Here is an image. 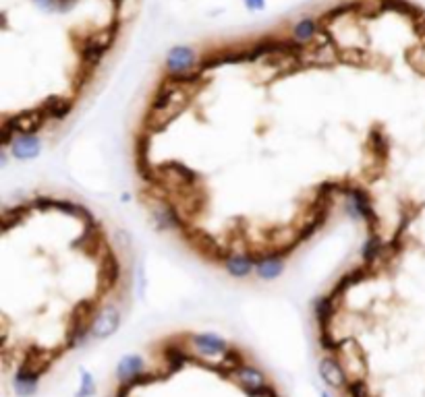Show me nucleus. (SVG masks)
I'll return each mask as SVG.
<instances>
[{
	"instance_id": "f257e3e1",
	"label": "nucleus",
	"mask_w": 425,
	"mask_h": 397,
	"mask_svg": "<svg viewBox=\"0 0 425 397\" xmlns=\"http://www.w3.org/2000/svg\"><path fill=\"white\" fill-rule=\"evenodd\" d=\"M235 378H237V383L249 393V395H253V397H257V395H266V391L270 389V385H268V381H266V376L262 374V370H257L255 366H251V364H239L233 372H231Z\"/></svg>"
},
{
	"instance_id": "f03ea898",
	"label": "nucleus",
	"mask_w": 425,
	"mask_h": 397,
	"mask_svg": "<svg viewBox=\"0 0 425 397\" xmlns=\"http://www.w3.org/2000/svg\"><path fill=\"white\" fill-rule=\"evenodd\" d=\"M121 311L113 304L108 306H104L93 319H91V337H97V339H106V337H111L119 325H121Z\"/></svg>"
},
{
	"instance_id": "7ed1b4c3",
	"label": "nucleus",
	"mask_w": 425,
	"mask_h": 397,
	"mask_svg": "<svg viewBox=\"0 0 425 397\" xmlns=\"http://www.w3.org/2000/svg\"><path fill=\"white\" fill-rule=\"evenodd\" d=\"M195 52L189 46H176L168 52L166 58V71L172 79H185L195 64Z\"/></svg>"
},
{
	"instance_id": "20e7f679",
	"label": "nucleus",
	"mask_w": 425,
	"mask_h": 397,
	"mask_svg": "<svg viewBox=\"0 0 425 397\" xmlns=\"http://www.w3.org/2000/svg\"><path fill=\"white\" fill-rule=\"evenodd\" d=\"M143 370H146L143 358L137 354H129V356L121 358V362L117 366V376H119L121 385L133 387L137 383H146L143 378H148V374H143Z\"/></svg>"
},
{
	"instance_id": "39448f33",
	"label": "nucleus",
	"mask_w": 425,
	"mask_h": 397,
	"mask_svg": "<svg viewBox=\"0 0 425 397\" xmlns=\"http://www.w3.org/2000/svg\"><path fill=\"white\" fill-rule=\"evenodd\" d=\"M191 348L203 358H220V356H227L231 352L229 344L214 333L191 335Z\"/></svg>"
},
{
	"instance_id": "423d86ee",
	"label": "nucleus",
	"mask_w": 425,
	"mask_h": 397,
	"mask_svg": "<svg viewBox=\"0 0 425 397\" xmlns=\"http://www.w3.org/2000/svg\"><path fill=\"white\" fill-rule=\"evenodd\" d=\"M320 376L326 383V387L330 389H345L349 385L347 381V372L341 366V362L334 356H326L320 362Z\"/></svg>"
},
{
	"instance_id": "0eeeda50",
	"label": "nucleus",
	"mask_w": 425,
	"mask_h": 397,
	"mask_svg": "<svg viewBox=\"0 0 425 397\" xmlns=\"http://www.w3.org/2000/svg\"><path fill=\"white\" fill-rule=\"evenodd\" d=\"M113 40H115L113 34H97V36L87 38L83 42V60L87 64H97L102 56L113 46Z\"/></svg>"
},
{
	"instance_id": "6e6552de",
	"label": "nucleus",
	"mask_w": 425,
	"mask_h": 397,
	"mask_svg": "<svg viewBox=\"0 0 425 397\" xmlns=\"http://www.w3.org/2000/svg\"><path fill=\"white\" fill-rule=\"evenodd\" d=\"M40 374L42 370L34 368L32 364H21L19 370L15 372V381H13V387L17 391V395L21 397H30L38 391V383H40Z\"/></svg>"
},
{
	"instance_id": "1a4fd4ad",
	"label": "nucleus",
	"mask_w": 425,
	"mask_h": 397,
	"mask_svg": "<svg viewBox=\"0 0 425 397\" xmlns=\"http://www.w3.org/2000/svg\"><path fill=\"white\" fill-rule=\"evenodd\" d=\"M40 137L36 132H27V135H17L13 141V156L19 160H32L40 154Z\"/></svg>"
},
{
	"instance_id": "9d476101",
	"label": "nucleus",
	"mask_w": 425,
	"mask_h": 397,
	"mask_svg": "<svg viewBox=\"0 0 425 397\" xmlns=\"http://www.w3.org/2000/svg\"><path fill=\"white\" fill-rule=\"evenodd\" d=\"M292 38L297 44H309L317 38V21L313 17H303L292 25Z\"/></svg>"
},
{
	"instance_id": "9b49d317",
	"label": "nucleus",
	"mask_w": 425,
	"mask_h": 397,
	"mask_svg": "<svg viewBox=\"0 0 425 397\" xmlns=\"http://www.w3.org/2000/svg\"><path fill=\"white\" fill-rule=\"evenodd\" d=\"M284 269V265H282V258L278 256H266L262 261L255 263V274L262 278V280H276Z\"/></svg>"
},
{
	"instance_id": "f8f14e48",
	"label": "nucleus",
	"mask_w": 425,
	"mask_h": 397,
	"mask_svg": "<svg viewBox=\"0 0 425 397\" xmlns=\"http://www.w3.org/2000/svg\"><path fill=\"white\" fill-rule=\"evenodd\" d=\"M227 269H229V274L235 276V278H247V276L255 269V265L251 263L249 256H245V254H235V256H231V258L227 261Z\"/></svg>"
},
{
	"instance_id": "ddd939ff",
	"label": "nucleus",
	"mask_w": 425,
	"mask_h": 397,
	"mask_svg": "<svg viewBox=\"0 0 425 397\" xmlns=\"http://www.w3.org/2000/svg\"><path fill=\"white\" fill-rule=\"evenodd\" d=\"M154 219H156L158 228H162V230H174L179 226V215L174 211H170L166 205H160L154 209Z\"/></svg>"
},
{
	"instance_id": "4468645a",
	"label": "nucleus",
	"mask_w": 425,
	"mask_h": 397,
	"mask_svg": "<svg viewBox=\"0 0 425 397\" xmlns=\"http://www.w3.org/2000/svg\"><path fill=\"white\" fill-rule=\"evenodd\" d=\"M164 358H166V362L172 368H179V366H183V362L189 360V356H187V352L183 348H166L164 350Z\"/></svg>"
},
{
	"instance_id": "2eb2a0df",
	"label": "nucleus",
	"mask_w": 425,
	"mask_h": 397,
	"mask_svg": "<svg viewBox=\"0 0 425 397\" xmlns=\"http://www.w3.org/2000/svg\"><path fill=\"white\" fill-rule=\"evenodd\" d=\"M95 393V383L93 376L87 370H81V383H79V391L77 397H91Z\"/></svg>"
},
{
	"instance_id": "dca6fc26",
	"label": "nucleus",
	"mask_w": 425,
	"mask_h": 397,
	"mask_svg": "<svg viewBox=\"0 0 425 397\" xmlns=\"http://www.w3.org/2000/svg\"><path fill=\"white\" fill-rule=\"evenodd\" d=\"M380 252H382V244H380V240H378L376 236H371V238L363 244V250H361V254H363V258H365L367 263H371L376 256H380Z\"/></svg>"
},
{
	"instance_id": "f3484780",
	"label": "nucleus",
	"mask_w": 425,
	"mask_h": 397,
	"mask_svg": "<svg viewBox=\"0 0 425 397\" xmlns=\"http://www.w3.org/2000/svg\"><path fill=\"white\" fill-rule=\"evenodd\" d=\"M345 391L351 395V397H369V389L365 385L363 378H353L349 381V385L345 387Z\"/></svg>"
},
{
	"instance_id": "a211bd4d",
	"label": "nucleus",
	"mask_w": 425,
	"mask_h": 397,
	"mask_svg": "<svg viewBox=\"0 0 425 397\" xmlns=\"http://www.w3.org/2000/svg\"><path fill=\"white\" fill-rule=\"evenodd\" d=\"M67 112H69V104H67L65 99H52V101L48 104V114H50V116L62 118Z\"/></svg>"
},
{
	"instance_id": "6ab92c4d",
	"label": "nucleus",
	"mask_w": 425,
	"mask_h": 397,
	"mask_svg": "<svg viewBox=\"0 0 425 397\" xmlns=\"http://www.w3.org/2000/svg\"><path fill=\"white\" fill-rule=\"evenodd\" d=\"M34 5L44 13H56L60 11V0H34Z\"/></svg>"
},
{
	"instance_id": "aec40b11",
	"label": "nucleus",
	"mask_w": 425,
	"mask_h": 397,
	"mask_svg": "<svg viewBox=\"0 0 425 397\" xmlns=\"http://www.w3.org/2000/svg\"><path fill=\"white\" fill-rule=\"evenodd\" d=\"M245 7L253 13H260L266 9V0H245Z\"/></svg>"
},
{
	"instance_id": "412c9836",
	"label": "nucleus",
	"mask_w": 425,
	"mask_h": 397,
	"mask_svg": "<svg viewBox=\"0 0 425 397\" xmlns=\"http://www.w3.org/2000/svg\"><path fill=\"white\" fill-rule=\"evenodd\" d=\"M264 397H278V395H276V391H274V389L270 387V389L266 391V395H264Z\"/></svg>"
},
{
	"instance_id": "4be33fe9",
	"label": "nucleus",
	"mask_w": 425,
	"mask_h": 397,
	"mask_svg": "<svg viewBox=\"0 0 425 397\" xmlns=\"http://www.w3.org/2000/svg\"><path fill=\"white\" fill-rule=\"evenodd\" d=\"M322 397H330V393H326V391H322Z\"/></svg>"
}]
</instances>
